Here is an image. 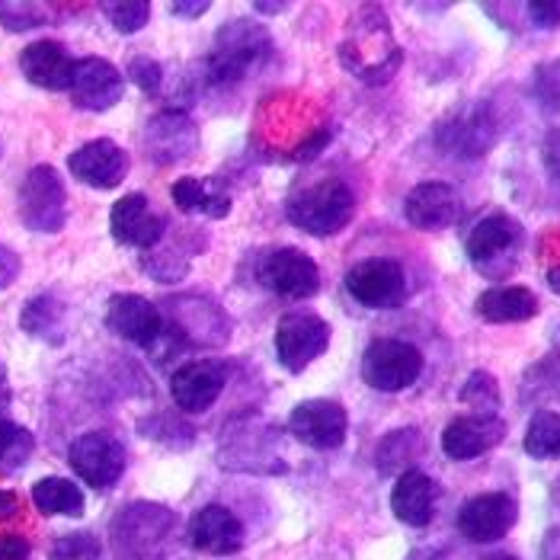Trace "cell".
<instances>
[{
    "label": "cell",
    "instance_id": "39",
    "mask_svg": "<svg viewBox=\"0 0 560 560\" xmlns=\"http://www.w3.org/2000/svg\"><path fill=\"white\" fill-rule=\"evenodd\" d=\"M525 13H528V20L538 30H558L560 26V0H535V3H525Z\"/></svg>",
    "mask_w": 560,
    "mask_h": 560
},
{
    "label": "cell",
    "instance_id": "2",
    "mask_svg": "<svg viewBox=\"0 0 560 560\" xmlns=\"http://www.w3.org/2000/svg\"><path fill=\"white\" fill-rule=\"evenodd\" d=\"M272 58V36L247 20H231L215 36V48L206 61V81L215 86H234L257 74Z\"/></svg>",
    "mask_w": 560,
    "mask_h": 560
},
{
    "label": "cell",
    "instance_id": "11",
    "mask_svg": "<svg viewBox=\"0 0 560 560\" xmlns=\"http://www.w3.org/2000/svg\"><path fill=\"white\" fill-rule=\"evenodd\" d=\"M330 346V324L311 311H289L276 327V355L285 372H304Z\"/></svg>",
    "mask_w": 560,
    "mask_h": 560
},
{
    "label": "cell",
    "instance_id": "41",
    "mask_svg": "<svg viewBox=\"0 0 560 560\" xmlns=\"http://www.w3.org/2000/svg\"><path fill=\"white\" fill-rule=\"evenodd\" d=\"M20 269H23V262L16 257V250H10V247L0 244V292L10 289L20 279Z\"/></svg>",
    "mask_w": 560,
    "mask_h": 560
},
{
    "label": "cell",
    "instance_id": "33",
    "mask_svg": "<svg viewBox=\"0 0 560 560\" xmlns=\"http://www.w3.org/2000/svg\"><path fill=\"white\" fill-rule=\"evenodd\" d=\"M458 400L468 404V407H475L477 413H483V417H497V410L503 404V394H500V385H497V378L490 372H480L477 369V372L468 375V382H465V388L458 394Z\"/></svg>",
    "mask_w": 560,
    "mask_h": 560
},
{
    "label": "cell",
    "instance_id": "21",
    "mask_svg": "<svg viewBox=\"0 0 560 560\" xmlns=\"http://www.w3.org/2000/svg\"><path fill=\"white\" fill-rule=\"evenodd\" d=\"M506 439V423L500 417H458L452 420L442 432V452L452 462H475L480 455H487L490 448H497Z\"/></svg>",
    "mask_w": 560,
    "mask_h": 560
},
{
    "label": "cell",
    "instance_id": "32",
    "mask_svg": "<svg viewBox=\"0 0 560 560\" xmlns=\"http://www.w3.org/2000/svg\"><path fill=\"white\" fill-rule=\"evenodd\" d=\"M36 452V439L33 432L13 420H0V475H13L20 471Z\"/></svg>",
    "mask_w": 560,
    "mask_h": 560
},
{
    "label": "cell",
    "instance_id": "12",
    "mask_svg": "<svg viewBox=\"0 0 560 560\" xmlns=\"http://www.w3.org/2000/svg\"><path fill=\"white\" fill-rule=\"evenodd\" d=\"M68 462L84 483L106 490V487L119 483V477L126 471V448L109 432H84L71 442Z\"/></svg>",
    "mask_w": 560,
    "mask_h": 560
},
{
    "label": "cell",
    "instance_id": "42",
    "mask_svg": "<svg viewBox=\"0 0 560 560\" xmlns=\"http://www.w3.org/2000/svg\"><path fill=\"white\" fill-rule=\"evenodd\" d=\"M33 548L23 535H0V560H30Z\"/></svg>",
    "mask_w": 560,
    "mask_h": 560
},
{
    "label": "cell",
    "instance_id": "18",
    "mask_svg": "<svg viewBox=\"0 0 560 560\" xmlns=\"http://www.w3.org/2000/svg\"><path fill=\"white\" fill-rule=\"evenodd\" d=\"M109 231L119 244L138 247V250H154L167 231L164 218L151 209V199L144 192H129L122 196L113 212H109Z\"/></svg>",
    "mask_w": 560,
    "mask_h": 560
},
{
    "label": "cell",
    "instance_id": "5",
    "mask_svg": "<svg viewBox=\"0 0 560 560\" xmlns=\"http://www.w3.org/2000/svg\"><path fill=\"white\" fill-rule=\"evenodd\" d=\"M497 138H500V122L487 103H465L452 109L435 129V144L445 154L468 158V161L483 158L497 144Z\"/></svg>",
    "mask_w": 560,
    "mask_h": 560
},
{
    "label": "cell",
    "instance_id": "10",
    "mask_svg": "<svg viewBox=\"0 0 560 560\" xmlns=\"http://www.w3.org/2000/svg\"><path fill=\"white\" fill-rule=\"evenodd\" d=\"M346 292L359 304L372 311H390L400 307L407 299V276L397 259L372 257L355 262L346 272Z\"/></svg>",
    "mask_w": 560,
    "mask_h": 560
},
{
    "label": "cell",
    "instance_id": "40",
    "mask_svg": "<svg viewBox=\"0 0 560 560\" xmlns=\"http://www.w3.org/2000/svg\"><path fill=\"white\" fill-rule=\"evenodd\" d=\"M541 164L560 183V129H548L541 141Z\"/></svg>",
    "mask_w": 560,
    "mask_h": 560
},
{
    "label": "cell",
    "instance_id": "38",
    "mask_svg": "<svg viewBox=\"0 0 560 560\" xmlns=\"http://www.w3.org/2000/svg\"><path fill=\"white\" fill-rule=\"evenodd\" d=\"M100 558V545L90 535H71L61 538L51 551V560H96Z\"/></svg>",
    "mask_w": 560,
    "mask_h": 560
},
{
    "label": "cell",
    "instance_id": "14",
    "mask_svg": "<svg viewBox=\"0 0 560 560\" xmlns=\"http://www.w3.org/2000/svg\"><path fill=\"white\" fill-rule=\"evenodd\" d=\"M289 432L307 448L330 452L346 442L349 417L337 400H302L289 417Z\"/></svg>",
    "mask_w": 560,
    "mask_h": 560
},
{
    "label": "cell",
    "instance_id": "25",
    "mask_svg": "<svg viewBox=\"0 0 560 560\" xmlns=\"http://www.w3.org/2000/svg\"><path fill=\"white\" fill-rule=\"evenodd\" d=\"M20 71L30 84L43 86V90H68L74 78V58L61 43L43 39L23 48Z\"/></svg>",
    "mask_w": 560,
    "mask_h": 560
},
{
    "label": "cell",
    "instance_id": "20",
    "mask_svg": "<svg viewBox=\"0 0 560 560\" xmlns=\"http://www.w3.org/2000/svg\"><path fill=\"white\" fill-rule=\"evenodd\" d=\"M404 215L420 231H445L462 215V196L448 183H420L404 199Z\"/></svg>",
    "mask_w": 560,
    "mask_h": 560
},
{
    "label": "cell",
    "instance_id": "22",
    "mask_svg": "<svg viewBox=\"0 0 560 560\" xmlns=\"http://www.w3.org/2000/svg\"><path fill=\"white\" fill-rule=\"evenodd\" d=\"M196 144H199V131L192 126V119L179 109H167L154 116L144 129V148L151 161L161 167L186 161L196 151Z\"/></svg>",
    "mask_w": 560,
    "mask_h": 560
},
{
    "label": "cell",
    "instance_id": "45",
    "mask_svg": "<svg viewBox=\"0 0 560 560\" xmlns=\"http://www.w3.org/2000/svg\"><path fill=\"white\" fill-rule=\"evenodd\" d=\"M548 289H551L555 295H560V266H551V269H548Z\"/></svg>",
    "mask_w": 560,
    "mask_h": 560
},
{
    "label": "cell",
    "instance_id": "4",
    "mask_svg": "<svg viewBox=\"0 0 560 560\" xmlns=\"http://www.w3.org/2000/svg\"><path fill=\"white\" fill-rule=\"evenodd\" d=\"M518 244H522V224L516 218L506 212H490L471 228L465 250L483 276L500 279L516 266Z\"/></svg>",
    "mask_w": 560,
    "mask_h": 560
},
{
    "label": "cell",
    "instance_id": "35",
    "mask_svg": "<svg viewBox=\"0 0 560 560\" xmlns=\"http://www.w3.org/2000/svg\"><path fill=\"white\" fill-rule=\"evenodd\" d=\"M532 96H535L541 113H548V116L560 113V61H545L535 68Z\"/></svg>",
    "mask_w": 560,
    "mask_h": 560
},
{
    "label": "cell",
    "instance_id": "3",
    "mask_svg": "<svg viewBox=\"0 0 560 560\" xmlns=\"http://www.w3.org/2000/svg\"><path fill=\"white\" fill-rule=\"evenodd\" d=\"M285 215L311 237H334L355 215V196L343 179H324L292 196Z\"/></svg>",
    "mask_w": 560,
    "mask_h": 560
},
{
    "label": "cell",
    "instance_id": "47",
    "mask_svg": "<svg viewBox=\"0 0 560 560\" xmlns=\"http://www.w3.org/2000/svg\"><path fill=\"white\" fill-rule=\"evenodd\" d=\"M483 560H518V558L516 555H503V551H500V555H487Z\"/></svg>",
    "mask_w": 560,
    "mask_h": 560
},
{
    "label": "cell",
    "instance_id": "7",
    "mask_svg": "<svg viewBox=\"0 0 560 560\" xmlns=\"http://www.w3.org/2000/svg\"><path fill=\"white\" fill-rule=\"evenodd\" d=\"M20 218L30 231L58 234L68 221V192L55 167L39 164L20 186Z\"/></svg>",
    "mask_w": 560,
    "mask_h": 560
},
{
    "label": "cell",
    "instance_id": "26",
    "mask_svg": "<svg viewBox=\"0 0 560 560\" xmlns=\"http://www.w3.org/2000/svg\"><path fill=\"white\" fill-rule=\"evenodd\" d=\"M475 311L487 324H522L541 311V302L525 285H493L477 295Z\"/></svg>",
    "mask_w": 560,
    "mask_h": 560
},
{
    "label": "cell",
    "instance_id": "44",
    "mask_svg": "<svg viewBox=\"0 0 560 560\" xmlns=\"http://www.w3.org/2000/svg\"><path fill=\"white\" fill-rule=\"evenodd\" d=\"M20 513V497L13 490H0V518H13Z\"/></svg>",
    "mask_w": 560,
    "mask_h": 560
},
{
    "label": "cell",
    "instance_id": "31",
    "mask_svg": "<svg viewBox=\"0 0 560 560\" xmlns=\"http://www.w3.org/2000/svg\"><path fill=\"white\" fill-rule=\"evenodd\" d=\"M420 452H423V439H420V430H394L388 439H382V445H378V455H375V462H378V471L382 475H397L400 468H407L410 471V465L420 458Z\"/></svg>",
    "mask_w": 560,
    "mask_h": 560
},
{
    "label": "cell",
    "instance_id": "9",
    "mask_svg": "<svg viewBox=\"0 0 560 560\" xmlns=\"http://www.w3.org/2000/svg\"><path fill=\"white\" fill-rule=\"evenodd\" d=\"M257 279L262 289L282 295V299H314L320 292V269L299 247H279L266 250L257 262Z\"/></svg>",
    "mask_w": 560,
    "mask_h": 560
},
{
    "label": "cell",
    "instance_id": "37",
    "mask_svg": "<svg viewBox=\"0 0 560 560\" xmlns=\"http://www.w3.org/2000/svg\"><path fill=\"white\" fill-rule=\"evenodd\" d=\"M129 78L135 84L141 86L144 93H158L164 84V68L154 61V58H144V55H135L129 61Z\"/></svg>",
    "mask_w": 560,
    "mask_h": 560
},
{
    "label": "cell",
    "instance_id": "34",
    "mask_svg": "<svg viewBox=\"0 0 560 560\" xmlns=\"http://www.w3.org/2000/svg\"><path fill=\"white\" fill-rule=\"evenodd\" d=\"M0 23L10 33H26L48 23V7L45 3H33V0H7L0 3Z\"/></svg>",
    "mask_w": 560,
    "mask_h": 560
},
{
    "label": "cell",
    "instance_id": "8",
    "mask_svg": "<svg viewBox=\"0 0 560 560\" xmlns=\"http://www.w3.org/2000/svg\"><path fill=\"white\" fill-rule=\"evenodd\" d=\"M423 372V352L407 340H375L362 355V382L369 388L397 394L407 390Z\"/></svg>",
    "mask_w": 560,
    "mask_h": 560
},
{
    "label": "cell",
    "instance_id": "23",
    "mask_svg": "<svg viewBox=\"0 0 560 560\" xmlns=\"http://www.w3.org/2000/svg\"><path fill=\"white\" fill-rule=\"evenodd\" d=\"M189 541L199 551H206V555L231 558V555H237L244 548L247 535H244L241 518L234 516L228 506L209 503V506H202L196 516L189 518Z\"/></svg>",
    "mask_w": 560,
    "mask_h": 560
},
{
    "label": "cell",
    "instance_id": "17",
    "mask_svg": "<svg viewBox=\"0 0 560 560\" xmlns=\"http://www.w3.org/2000/svg\"><path fill=\"white\" fill-rule=\"evenodd\" d=\"M129 167L131 161L126 148H119L109 138L86 141L68 158L71 176H78L84 186H93V189H116L129 176Z\"/></svg>",
    "mask_w": 560,
    "mask_h": 560
},
{
    "label": "cell",
    "instance_id": "15",
    "mask_svg": "<svg viewBox=\"0 0 560 560\" xmlns=\"http://www.w3.org/2000/svg\"><path fill=\"white\" fill-rule=\"evenodd\" d=\"M516 518V500L510 493H477L458 513V532L475 545H490L510 535Z\"/></svg>",
    "mask_w": 560,
    "mask_h": 560
},
{
    "label": "cell",
    "instance_id": "43",
    "mask_svg": "<svg viewBox=\"0 0 560 560\" xmlns=\"http://www.w3.org/2000/svg\"><path fill=\"white\" fill-rule=\"evenodd\" d=\"M209 7L212 3H206V0H199V3H171V13L173 16H183V20H196L202 13H209Z\"/></svg>",
    "mask_w": 560,
    "mask_h": 560
},
{
    "label": "cell",
    "instance_id": "16",
    "mask_svg": "<svg viewBox=\"0 0 560 560\" xmlns=\"http://www.w3.org/2000/svg\"><path fill=\"white\" fill-rule=\"evenodd\" d=\"M71 100L86 113H106L122 100L126 81L116 65L106 58H81L74 61V78H71Z\"/></svg>",
    "mask_w": 560,
    "mask_h": 560
},
{
    "label": "cell",
    "instance_id": "24",
    "mask_svg": "<svg viewBox=\"0 0 560 560\" xmlns=\"http://www.w3.org/2000/svg\"><path fill=\"white\" fill-rule=\"evenodd\" d=\"M435 500H439V487L430 475L410 468L397 477L394 490H390V510L410 528H427L435 516Z\"/></svg>",
    "mask_w": 560,
    "mask_h": 560
},
{
    "label": "cell",
    "instance_id": "28",
    "mask_svg": "<svg viewBox=\"0 0 560 560\" xmlns=\"http://www.w3.org/2000/svg\"><path fill=\"white\" fill-rule=\"evenodd\" d=\"M33 503L43 516H84V490L68 477H43L33 487Z\"/></svg>",
    "mask_w": 560,
    "mask_h": 560
},
{
    "label": "cell",
    "instance_id": "27",
    "mask_svg": "<svg viewBox=\"0 0 560 560\" xmlns=\"http://www.w3.org/2000/svg\"><path fill=\"white\" fill-rule=\"evenodd\" d=\"M173 202L179 212L186 215H209L224 218L231 212V196L221 189L218 179H196V176H183L171 186Z\"/></svg>",
    "mask_w": 560,
    "mask_h": 560
},
{
    "label": "cell",
    "instance_id": "36",
    "mask_svg": "<svg viewBox=\"0 0 560 560\" xmlns=\"http://www.w3.org/2000/svg\"><path fill=\"white\" fill-rule=\"evenodd\" d=\"M103 13L109 16L113 30L122 33V36H131L138 30L148 26L151 20V3L144 0H122V3H103Z\"/></svg>",
    "mask_w": 560,
    "mask_h": 560
},
{
    "label": "cell",
    "instance_id": "30",
    "mask_svg": "<svg viewBox=\"0 0 560 560\" xmlns=\"http://www.w3.org/2000/svg\"><path fill=\"white\" fill-rule=\"evenodd\" d=\"M522 448L528 452V458H538V462L560 458V413H555V410L532 413V420L525 427Z\"/></svg>",
    "mask_w": 560,
    "mask_h": 560
},
{
    "label": "cell",
    "instance_id": "46",
    "mask_svg": "<svg viewBox=\"0 0 560 560\" xmlns=\"http://www.w3.org/2000/svg\"><path fill=\"white\" fill-rule=\"evenodd\" d=\"M259 13H282V10H289V3H257Z\"/></svg>",
    "mask_w": 560,
    "mask_h": 560
},
{
    "label": "cell",
    "instance_id": "13",
    "mask_svg": "<svg viewBox=\"0 0 560 560\" xmlns=\"http://www.w3.org/2000/svg\"><path fill=\"white\" fill-rule=\"evenodd\" d=\"M164 324L176 337V343H199V346H218L228 340V317L215 302L209 299H173L164 311Z\"/></svg>",
    "mask_w": 560,
    "mask_h": 560
},
{
    "label": "cell",
    "instance_id": "6",
    "mask_svg": "<svg viewBox=\"0 0 560 560\" xmlns=\"http://www.w3.org/2000/svg\"><path fill=\"white\" fill-rule=\"evenodd\" d=\"M106 327L113 334H119L122 340L141 346V349H154L161 355V346H179L176 337L167 330L164 314L154 302H148L144 295H113L106 304Z\"/></svg>",
    "mask_w": 560,
    "mask_h": 560
},
{
    "label": "cell",
    "instance_id": "1",
    "mask_svg": "<svg viewBox=\"0 0 560 560\" xmlns=\"http://www.w3.org/2000/svg\"><path fill=\"white\" fill-rule=\"evenodd\" d=\"M340 61L362 84H388L397 74L404 51L394 43L388 16L378 7H365L346 30Z\"/></svg>",
    "mask_w": 560,
    "mask_h": 560
},
{
    "label": "cell",
    "instance_id": "29",
    "mask_svg": "<svg viewBox=\"0 0 560 560\" xmlns=\"http://www.w3.org/2000/svg\"><path fill=\"white\" fill-rule=\"evenodd\" d=\"M20 327L45 343H61L65 340V304L55 295H36L30 299L23 314H20Z\"/></svg>",
    "mask_w": 560,
    "mask_h": 560
},
{
    "label": "cell",
    "instance_id": "19",
    "mask_svg": "<svg viewBox=\"0 0 560 560\" xmlns=\"http://www.w3.org/2000/svg\"><path fill=\"white\" fill-rule=\"evenodd\" d=\"M228 369L215 359H192L173 372L171 390L179 410L186 413H206L224 390Z\"/></svg>",
    "mask_w": 560,
    "mask_h": 560
}]
</instances>
